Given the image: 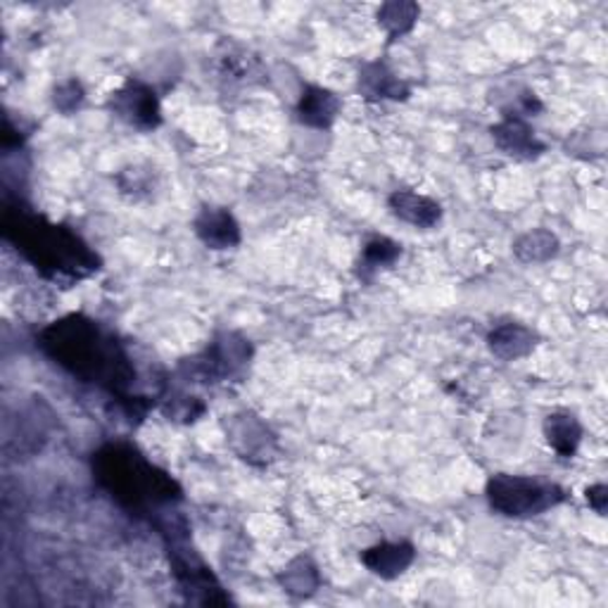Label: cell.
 Returning a JSON list of instances; mask_svg holds the SVG:
<instances>
[{
  "instance_id": "8",
  "label": "cell",
  "mask_w": 608,
  "mask_h": 608,
  "mask_svg": "<svg viewBox=\"0 0 608 608\" xmlns=\"http://www.w3.org/2000/svg\"><path fill=\"white\" fill-rule=\"evenodd\" d=\"M192 231L210 250H231L241 245V226L226 207H202L192 219Z\"/></svg>"
},
{
  "instance_id": "2",
  "label": "cell",
  "mask_w": 608,
  "mask_h": 608,
  "mask_svg": "<svg viewBox=\"0 0 608 608\" xmlns=\"http://www.w3.org/2000/svg\"><path fill=\"white\" fill-rule=\"evenodd\" d=\"M3 236L50 281H84L101 269L98 255L77 233L22 210L20 202L3 214Z\"/></svg>"
},
{
  "instance_id": "6",
  "label": "cell",
  "mask_w": 608,
  "mask_h": 608,
  "mask_svg": "<svg viewBox=\"0 0 608 608\" xmlns=\"http://www.w3.org/2000/svg\"><path fill=\"white\" fill-rule=\"evenodd\" d=\"M107 107L117 119L141 131L157 129L162 121V109H160V98L155 89L143 84V81L138 79H129L127 84L119 86L113 95H109Z\"/></svg>"
},
{
  "instance_id": "1",
  "label": "cell",
  "mask_w": 608,
  "mask_h": 608,
  "mask_svg": "<svg viewBox=\"0 0 608 608\" xmlns=\"http://www.w3.org/2000/svg\"><path fill=\"white\" fill-rule=\"evenodd\" d=\"M38 348L74 378L101 385L103 390L117 397L129 417H143L148 411L150 405L143 402V397L131 395L136 369L127 350L98 321L84 314L62 316L40 330Z\"/></svg>"
},
{
  "instance_id": "14",
  "label": "cell",
  "mask_w": 608,
  "mask_h": 608,
  "mask_svg": "<svg viewBox=\"0 0 608 608\" xmlns=\"http://www.w3.org/2000/svg\"><path fill=\"white\" fill-rule=\"evenodd\" d=\"M488 344L494 356L504 359V362H516L537 348V334L523 324H502L492 328Z\"/></svg>"
},
{
  "instance_id": "13",
  "label": "cell",
  "mask_w": 608,
  "mask_h": 608,
  "mask_svg": "<svg viewBox=\"0 0 608 608\" xmlns=\"http://www.w3.org/2000/svg\"><path fill=\"white\" fill-rule=\"evenodd\" d=\"M340 107L342 103L334 91L321 86H307L300 95L297 117L312 129H330L340 115Z\"/></svg>"
},
{
  "instance_id": "4",
  "label": "cell",
  "mask_w": 608,
  "mask_h": 608,
  "mask_svg": "<svg viewBox=\"0 0 608 608\" xmlns=\"http://www.w3.org/2000/svg\"><path fill=\"white\" fill-rule=\"evenodd\" d=\"M155 525L164 537L172 573L176 577L178 589L184 592V597L198 606L229 604V594H224V587H221L210 565L204 563L200 551L192 547L186 521L167 508L155 516Z\"/></svg>"
},
{
  "instance_id": "21",
  "label": "cell",
  "mask_w": 608,
  "mask_h": 608,
  "mask_svg": "<svg viewBox=\"0 0 608 608\" xmlns=\"http://www.w3.org/2000/svg\"><path fill=\"white\" fill-rule=\"evenodd\" d=\"M117 186L124 196L141 200L152 196V188H155V174H152L150 167L136 164V167H127L117 174Z\"/></svg>"
},
{
  "instance_id": "22",
  "label": "cell",
  "mask_w": 608,
  "mask_h": 608,
  "mask_svg": "<svg viewBox=\"0 0 608 608\" xmlns=\"http://www.w3.org/2000/svg\"><path fill=\"white\" fill-rule=\"evenodd\" d=\"M255 67L257 62L253 58H247V52L229 50L224 58H221V77L245 84V81H250V77L255 74Z\"/></svg>"
},
{
  "instance_id": "18",
  "label": "cell",
  "mask_w": 608,
  "mask_h": 608,
  "mask_svg": "<svg viewBox=\"0 0 608 608\" xmlns=\"http://www.w3.org/2000/svg\"><path fill=\"white\" fill-rule=\"evenodd\" d=\"M514 253L521 261H547L551 257H557L559 253V238L551 231L535 229L523 233V236L514 243Z\"/></svg>"
},
{
  "instance_id": "23",
  "label": "cell",
  "mask_w": 608,
  "mask_h": 608,
  "mask_svg": "<svg viewBox=\"0 0 608 608\" xmlns=\"http://www.w3.org/2000/svg\"><path fill=\"white\" fill-rule=\"evenodd\" d=\"M52 101H55V107L62 109V113H74V109H79V105L84 103V89H81L77 79H67L58 89H55Z\"/></svg>"
},
{
  "instance_id": "9",
  "label": "cell",
  "mask_w": 608,
  "mask_h": 608,
  "mask_svg": "<svg viewBox=\"0 0 608 608\" xmlns=\"http://www.w3.org/2000/svg\"><path fill=\"white\" fill-rule=\"evenodd\" d=\"M492 138L496 148L516 160H537L547 150V145L528 127V121L521 117L504 115V119L492 127Z\"/></svg>"
},
{
  "instance_id": "7",
  "label": "cell",
  "mask_w": 608,
  "mask_h": 608,
  "mask_svg": "<svg viewBox=\"0 0 608 608\" xmlns=\"http://www.w3.org/2000/svg\"><path fill=\"white\" fill-rule=\"evenodd\" d=\"M229 442L245 461L267 464L276 449V440L269 431V425L255 413H238L233 417L229 428Z\"/></svg>"
},
{
  "instance_id": "5",
  "label": "cell",
  "mask_w": 608,
  "mask_h": 608,
  "mask_svg": "<svg viewBox=\"0 0 608 608\" xmlns=\"http://www.w3.org/2000/svg\"><path fill=\"white\" fill-rule=\"evenodd\" d=\"M486 492L490 506L508 518L540 516L565 500V492L557 482L506 473L490 478Z\"/></svg>"
},
{
  "instance_id": "19",
  "label": "cell",
  "mask_w": 608,
  "mask_h": 608,
  "mask_svg": "<svg viewBox=\"0 0 608 608\" xmlns=\"http://www.w3.org/2000/svg\"><path fill=\"white\" fill-rule=\"evenodd\" d=\"M162 411L169 421H182V423H196L204 413V402L200 397L190 395L186 390H169L162 397Z\"/></svg>"
},
{
  "instance_id": "3",
  "label": "cell",
  "mask_w": 608,
  "mask_h": 608,
  "mask_svg": "<svg viewBox=\"0 0 608 608\" xmlns=\"http://www.w3.org/2000/svg\"><path fill=\"white\" fill-rule=\"evenodd\" d=\"M93 473L105 492L136 516L155 518L182 500L178 482L124 442H113L95 452Z\"/></svg>"
},
{
  "instance_id": "11",
  "label": "cell",
  "mask_w": 608,
  "mask_h": 608,
  "mask_svg": "<svg viewBox=\"0 0 608 608\" xmlns=\"http://www.w3.org/2000/svg\"><path fill=\"white\" fill-rule=\"evenodd\" d=\"M413 559H417V549L409 542H381L376 547H369L362 554V563L366 569L383 580H395L407 573Z\"/></svg>"
},
{
  "instance_id": "12",
  "label": "cell",
  "mask_w": 608,
  "mask_h": 608,
  "mask_svg": "<svg viewBox=\"0 0 608 608\" xmlns=\"http://www.w3.org/2000/svg\"><path fill=\"white\" fill-rule=\"evenodd\" d=\"M388 204H390V212L397 219H402L417 229H433L442 219L440 202L413 190H395Z\"/></svg>"
},
{
  "instance_id": "17",
  "label": "cell",
  "mask_w": 608,
  "mask_h": 608,
  "mask_svg": "<svg viewBox=\"0 0 608 608\" xmlns=\"http://www.w3.org/2000/svg\"><path fill=\"white\" fill-rule=\"evenodd\" d=\"M421 17V8L417 3H405V0H395V3H385L378 8V24L383 32L397 40L407 36Z\"/></svg>"
},
{
  "instance_id": "10",
  "label": "cell",
  "mask_w": 608,
  "mask_h": 608,
  "mask_svg": "<svg viewBox=\"0 0 608 608\" xmlns=\"http://www.w3.org/2000/svg\"><path fill=\"white\" fill-rule=\"evenodd\" d=\"M359 93L366 101H407L411 89L385 62H366L359 69Z\"/></svg>"
},
{
  "instance_id": "16",
  "label": "cell",
  "mask_w": 608,
  "mask_h": 608,
  "mask_svg": "<svg viewBox=\"0 0 608 608\" xmlns=\"http://www.w3.org/2000/svg\"><path fill=\"white\" fill-rule=\"evenodd\" d=\"M279 583L293 597H312L321 585V575L307 557H300L285 565L283 573L279 575Z\"/></svg>"
},
{
  "instance_id": "24",
  "label": "cell",
  "mask_w": 608,
  "mask_h": 608,
  "mask_svg": "<svg viewBox=\"0 0 608 608\" xmlns=\"http://www.w3.org/2000/svg\"><path fill=\"white\" fill-rule=\"evenodd\" d=\"M606 500H608V490H606V486H594V488L587 490V502H589V506H592L594 511H597L599 516L606 514Z\"/></svg>"
},
{
  "instance_id": "15",
  "label": "cell",
  "mask_w": 608,
  "mask_h": 608,
  "mask_svg": "<svg viewBox=\"0 0 608 608\" xmlns=\"http://www.w3.org/2000/svg\"><path fill=\"white\" fill-rule=\"evenodd\" d=\"M545 437L549 447L563 459L575 456L580 442H583V425L569 411H554L545 419Z\"/></svg>"
},
{
  "instance_id": "20",
  "label": "cell",
  "mask_w": 608,
  "mask_h": 608,
  "mask_svg": "<svg viewBox=\"0 0 608 608\" xmlns=\"http://www.w3.org/2000/svg\"><path fill=\"white\" fill-rule=\"evenodd\" d=\"M399 255H402V247H399L395 241L373 238L364 245L362 261H359V273L369 276V273H376L381 269H388L399 259Z\"/></svg>"
}]
</instances>
